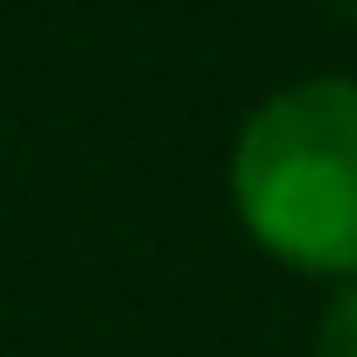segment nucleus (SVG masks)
I'll return each instance as SVG.
<instances>
[{"label":"nucleus","instance_id":"1","mask_svg":"<svg viewBox=\"0 0 357 357\" xmlns=\"http://www.w3.org/2000/svg\"><path fill=\"white\" fill-rule=\"evenodd\" d=\"M225 197L273 266L329 287L357 280V77L273 84L231 133Z\"/></svg>","mask_w":357,"mask_h":357},{"label":"nucleus","instance_id":"3","mask_svg":"<svg viewBox=\"0 0 357 357\" xmlns=\"http://www.w3.org/2000/svg\"><path fill=\"white\" fill-rule=\"evenodd\" d=\"M329 8H336V15H343V22H357V0H329Z\"/></svg>","mask_w":357,"mask_h":357},{"label":"nucleus","instance_id":"2","mask_svg":"<svg viewBox=\"0 0 357 357\" xmlns=\"http://www.w3.org/2000/svg\"><path fill=\"white\" fill-rule=\"evenodd\" d=\"M315 357H357V280H343L315 322Z\"/></svg>","mask_w":357,"mask_h":357}]
</instances>
